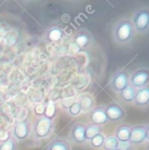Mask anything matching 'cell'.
<instances>
[{
    "instance_id": "24",
    "label": "cell",
    "mask_w": 149,
    "mask_h": 150,
    "mask_svg": "<svg viewBox=\"0 0 149 150\" xmlns=\"http://www.w3.org/2000/svg\"><path fill=\"white\" fill-rule=\"evenodd\" d=\"M34 112H35V114L37 115L38 117H42V116H43V113H44V104L36 105V106L34 107Z\"/></svg>"
},
{
    "instance_id": "22",
    "label": "cell",
    "mask_w": 149,
    "mask_h": 150,
    "mask_svg": "<svg viewBox=\"0 0 149 150\" xmlns=\"http://www.w3.org/2000/svg\"><path fill=\"white\" fill-rule=\"evenodd\" d=\"M66 109H67V112H68L71 116H77V115H79L81 112H82L80 104H79L77 100L73 101V102L71 103V104L69 105Z\"/></svg>"
},
{
    "instance_id": "3",
    "label": "cell",
    "mask_w": 149,
    "mask_h": 150,
    "mask_svg": "<svg viewBox=\"0 0 149 150\" xmlns=\"http://www.w3.org/2000/svg\"><path fill=\"white\" fill-rule=\"evenodd\" d=\"M132 24L134 26L135 32L144 34L149 30V11L147 7H142L135 11L133 16Z\"/></svg>"
},
{
    "instance_id": "20",
    "label": "cell",
    "mask_w": 149,
    "mask_h": 150,
    "mask_svg": "<svg viewBox=\"0 0 149 150\" xmlns=\"http://www.w3.org/2000/svg\"><path fill=\"white\" fill-rule=\"evenodd\" d=\"M56 113H57V107L54 102H48L46 104H44L43 117H45V118L53 121V119L56 116Z\"/></svg>"
},
{
    "instance_id": "16",
    "label": "cell",
    "mask_w": 149,
    "mask_h": 150,
    "mask_svg": "<svg viewBox=\"0 0 149 150\" xmlns=\"http://www.w3.org/2000/svg\"><path fill=\"white\" fill-rule=\"evenodd\" d=\"M136 88H133L130 83L119 93V97L120 100L123 101L124 103H132L133 100H134L135 94H136Z\"/></svg>"
},
{
    "instance_id": "13",
    "label": "cell",
    "mask_w": 149,
    "mask_h": 150,
    "mask_svg": "<svg viewBox=\"0 0 149 150\" xmlns=\"http://www.w3.org/2000/svg\"><path fill=\"white\" fill-rule=\"evenodd\" d=\"M84 131H85V125L83 123L78 122L73 125L70 132V139L72 140V142H74L76 144L84 143L85 142Z\"/></svg>"
},
{
    "instance_id": "1",
    "label": "cell",
    "mask_w": 149,
    "mask_h": 150,
    "mask_svg": "<svg viewBox=\"0 0 149 150\" xmlns=\"http://www.w3.org/2000/svg\"><path fill=\"white\" fill-rule=\"evenodd\" d=\"M135 29L130 20H121L114 25L113 39L118 44H126L132 41L135 36Z\"/></svg>"
},
{
    "instance_id": "7",
    "label": "cell",
    "mask_w": 149,
    "mask_h": 150,
    "mask_svg": "<svg viewBox=\"0 0 149 150\" xmlns=\"http://www.w3.org/2000/svg\"><path fill=\"white\" fill-rule=\"evenodd\" d=\"M73 43L81 50H87L93 43V35L87 29H80L73 36Z\"/></svg>"
},
{
    "instance_id": "4",
    "label": "cell",
    "mask_w": 149,
    "mask_h": 150,
    "mask_svg": "<svg viewBox=\"0 0 149 150\" xmlns=\"http://www.w3.org/2000/svg\"><path fill=\"white\" fill-rule=\"evenodd\" d=\"M148 139V125H139L130 127V139L128 143L133 146H138L144 143Z\"/></svg>"
},
{
    "instance_id": "19",
    "label": "cell",
    "mask_w": 149,
    "mask_h": 150,
    "mask_svg": "<svg viewBox=\"0 0 149 150\" xmlns=\"http://www.w3.org/2000/svg\"><path fill=\"white\" fill-rule=\"evenodd\" d=\"M18 142L13 136H9L7 139L0 142V150H17Z\"/></svg>"
},
{
    "instance_id": "12",
    "label": "cell",
    "mask_w": 149,
    "mask_h": 150,
    "mask_svg": "<svg viewBox=\"0 0 149 150\" xmlns=\"http://www.w3.org/2000/svg\"><path fill=\"white\" fill-rule=\"evenodd\" d=\"M134 104L138 107H147L149 104V88L148 86H144V88H138L135 94L134 100H133Z\"/></svg>"
},
{
    "instance_id": "14",
    "label": "cell",
    "mask_w": 149,
    "mask_h": 150,
    "mask_svg": "<svg viewBox=\"0 0 149 150\" xmlns=\"http://www.w3.org/2000/svg\"><path fill=\"white\" fill-rule=\"evenodd\" d=\"M77 101H78V103L80 104L82 112L91 111L92 109L95 107V101H94L93 97L89 94H83V95H81V96H79Z\"/></svg>"
},
{
    "instance_id": "11",
    "label": "cell",
    "mask_w": 149,
    "mask_h": 150,
    "mask_svg": "<svg viewBox=\"0 0 149 150\" xmlns=\"http://www.w3.org/2000/svg\"><path fill=\"white\" fill-rule=\"evenodd\" d=\"M89 120L91 123L97 125H103L108 123V119L106 117L105 110H104V107H94L91 111H89Z\"/></svg>"
},
{
    "instance_id": "15",
    "label": "cell",
    "mask_w": 149,
    "mask_h": 150,
    "mask_svg": "<svg viewBox=\"0 0 149 150\" xmlns=\"http://www.w3.org/2000/svg\"><path fill=\"white\" fill-rule=\"evenodd\" d=\"M113 136L116 138V140L119 143L128 142V139H130V127H128V125H119L115 129V133H114Z\"/></svg>"
},
{
    "instance_id": "26",
    "label": "cell",
    "mask_w": 149,
    "mask_h": 150,
    "mask_svg": "<svg viewBox=\"0 0 149 150\" xmlns=\"http://www.w3.org/2000/svg\"><path fill=\"white\" fill-rule=\"evenodd\" d=\"M114 150H117V149H114Z\"/></svg>"
},
{
    "instance_id": "17",
    "label": "cell",
    "mask_w": 149,
    "mask_h": 150,
    "mask_svg": "<svg viewBox=\"0 0 149 150\" xmlns=\"http://www.w3.org/2000/svg\"><path fill=\"white\" fill-rule=\"evenodd\" d=\"M46 150H71L68 142L63 139H55L46 147Z\"/></svg>"
},
{
    "instance_id": "2",
    "label": "cell",
    "mask_w": 149,
    "mask_h": 150,
    "mask_svg": "<svg viewBox=\"0 0 149 150\" xmlns=\"http://www.w3.org/2000/svg\"><path fill=\"white\" fill-rule=\"evenodd\" d=\"M54 129V122L45 117H38L32 125V134L37 140L48 138Z\"/></svg>"
},
{
    "instance_id": "10",
    "label": "cell",
    "mask_w": 149,
    "mask_h": 150,
    "mask_svg": "<svg viewBox=\"0 0 149 150\" xmlns=\"http://www.w3.org/2000/svg\"><path fill=\"white\" fill-rule=\"evenodd\" d=\"M65 38V31L60 27H52L44 34V39L48 43H60Z\"/></svg>"
},
{
    "instance_id": "23",
    "label": "cell",
    "mask_w": 149,
    "mask_h": 150,
    "mask_svg": "<svg viewBox=\"0 0 149 150\" xmlns=\"http://www.w3.org/2000/svg\"><path fill=\"white\" fill-rule=\"evenodd\" d=\"M104 140H105V136H104L102 133H100L89 140V145H91V147H93V148H102L103 143H104Z\"/></svg>"
},
{
    "instance_id": "5",
    "label": "cell",
    "mask_w": 149,
    "mask_h": 150,
    "mask_svg": "<svg viewBox=\"0 0 149 150\" xmlns=\"http://www.w3.org/2000/svg\"><path fill=\"white\" fill-rule=\"evenodd\" d=\"M148 81H149V72L147 68H141L134 71L130 75V78H128V83L133 88H136V90L148 86Z\"/></svg>"
},
{
    "instance_id": "8",
    "label": "cell",
    "mask_w": 149,
    "mask_h": 150,
    "mask_svg": "<svg viewBox=\"0 0 149 150\" xmlns=\"http://www.w3.org/2000/svg\"><path fill=\"white\" fill-rule=\"evenodd\" d=\"M104 110H105V114L108 119V122L109 121H112V122L119 121L126 115L124 109L117 103H110L104 108Z\"/></svg>"
},
{
    "instance_id": "9",
    "label": "cell",
    "mask_w": 149,
    "mask_h": 150,
    "mask_svg": "<svg viewBox=\"0 0 149 150\" xmlns=\"http://www.w3.org/2000/svg\"><path fill=\"white\" fill-rule=\"evenodd\" d=\"M31 134V125L28 120H20L15 123L13 137L16 140H26Z\"/></svg>"
},
{
    "instance_id": "25",
    "label": "cell",
    "mask_w": 149,
    "mask_h": 150,
    "mask_svg": "<svg viewBox=\"0 0 149 150\" xmlns=\"http://www.w3.org/2000/svg\"><path fill=\"white\" fill-rule=\"evenodd\" d=\"M134 146L131 145L128 142H124V143H118L117 145V150H132Z\"/></svg>"
},
{
    "instance_id": "18",
    "label": "cell",
    "mask_w": 149,
    "mask_h": 150,
    "mask_svg": "<svg viewBox=\"0 0 149 150\" xmlns=\"http://www.w3.org/2000/svg\"><path fill=\"white\" fill-rule=\"evenodd\" d=\"M102 133V127L94 123H89L85 125V131H84V136H85V141H89L93 137H95L96 135Z\"/></svg>"
},
{
    "instance_id": "6",
    "label": "cell",
    "mask_w": 149,
    "mask_h": 150,
    "mask_svg": "<svg viewBox=\"0 0 149 150\" xmlns=\"http://www.w3.org/2000/svg\"><path fill=\"white\" fill-rule=\"evenodd\" d=\"M128 78H130V75H128V72L123 70L117 71L112 76L111 81H110V88H112L114 93L119 94L128 84Z\"/></svg>"
},
{
    "instance_id": "21",
    "label": "cell",
    "mask_w": 149,
    "mask_h": 150,
    "mask_svg": "<svg viewBox=\"0 0 149 150\" xmlns=\"http://www.w3.org/2000/svg\"><path fill=\"white\" fill-rule=\"evenodd\" d=\"M119 142L116 140V138L114 137L113 135L111 136H108V137L105 138L104 140V143H103V150H114L117 148V145Z\"/></svg>"
}]
</instances>
